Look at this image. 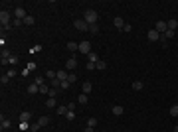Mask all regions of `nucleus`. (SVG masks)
<instances>
[{"mask_svg": "<svg viewBox=\"0 0 178 132\" xmlns=\"http://www.w3.org/2000/svg\"><path fill=\"white\" fill-rule=\"evenodd\" d=\"M83 20L91 26V24H97V20H99V14L93 10V8H89V10H85V16H83Z\"/></svg>", "mask_w": 178, "mask_h": 132, "instance_id": "1", "label": "nucleus"}, {"mask_svg": "<svg viewBox=\"0 0 178 132\" xmlns=\"http://www.w3.org/2000/svg\"><path fill=\"white\" fill-rule=\"evenodd\" d=\"M73 26L77 28L79 32H87L89 30V24L85 22V20H73Z\"/></svg>", "mask_w": 178, "mask_h": 132, "instance_id": "2", "label": "nucleus"}, {"mask_svg": "<svg viewBox=\"0 0 178 132\" xmlns=\"http://www.w3.org/2000/svg\"><path fill=\"white\" fill-rule=\"evenodd\" d=\"M14 16H16V20H22V22H24V18H26L28 14H26V10H24L22 6H18V8L14 10Z\"/></svg>", "mask_w": 178, "mask_h": 132, "instance_id": "3", "label": "nucleus"}, {"mask_svg": "<svg viewBox=\"0 0 178 132\" xmlns=\"http://www.w3.org/2000/svg\"><path fill=\"white\" fill-rule=\"evenodd\" d=\"M155 30L160 34V36H162V34L168 30V24H166V22H156V24H155Z\"/></svg>", "mask_w": 178, "mask_h": 132, "instance_id": "4", "label": "nucleus"}, {"mask_svg": "<svg viewBox=\"0 0 178 132\" xmlns=\"http://www.w3.org/2000/svg\"><path fill=\"white\" fill-rule=\"evenodd\" d=\"M79 51L85 53V55H89V53H91V44H89V42H81V44H79Z\"/></svg>", "mask_w": 178, "mask_h": 132, "instance_id": "5", "label": "nucleus"}, {"mask_svg": "<svg viewBox=\"0 0 178 132\" xmlns=\"http://www.w3.org/2000/svg\"><path fill=\"white\" fill-rule=\"evenodd\" d=\"M146 38H148V42H158V40H160V34H158L155 28H152L150 32L146 34Z\"/></svg>", "mask_w": 178, "mask_h": 132, "instance_id": "6", "label": "nucleus"}, {"mask_svg": "<svg viewBox=\"0 0 178 132\" xmlns=\"http://www.w3.org/2000/svg\"><path fill=\"white\" fill-rule=\"evenodd\" d=\"M32 112H30V110H22V112H20V122H30L32 120Z\"/></svg>", "mask_w": 178, "mask_h": 132, "instance_id": "7", "label": "nucleus"}, {"mask_svg": "<svg viewBox=\"0 0 178 132\" xmlns=\"http://www.w3.org/2000/svg\"><path fill=\"white\" fill-rule=\"evenodd\" d=\"M75 67H77V59H75V57H69V59L66 61V69L71 71V69H75Z\"/></svg>", "mask_w": 178, "mask_h": 132, "instance_id": "8", "label": "nucleus"}, {"mask_svg": "<svg viewBox=\"0 0 178 132\" xmlns=\"http://www.w3.org/2000/svg\"><path fill=\"white\" fill-rule=\"evenodd\" d=\"M113 24H115V28H119V30H123V26H125V20H123L121 16H115V20H113Z\"/></svg>", "mask_w": 178, "mask_h": 132, "instance_id": "9", "label": "nucleus"}, {"mask_svg": "<svg viewBox=\"0 0 178 132\" xmlns=\"http://www.w3.org/2000/svg\"><path fill=\"white\" fill-rule=\"evenodd\" d=\"M10 126H12V122L8 120V118H4V116H2V120H0V128H2V130H8Z\"/></svg>", "mask_w": 178, "mask_h": 132, "instance_id": "10", "label": "nucleus"}, {"mask_svg": "<svg viewBox=\"0 0 178 132\" xmlns=\"http://www.w3.org/2000/svg\"><path fill=\"white\" fill-rule=\"evenodd\" d=\"M123 112H125V109H123L121 105H115V107H113V114H115V116H123Z\"/></svg>", "mask_w": 178, "mask_h": 132, "instance_id": "11", "label": "nucleus"}, {"mask_svg": "<svg viewBox=\"0 0 178 132\" xmlns=\"http://www.w3.org/2000/svg\"><path fill=\"white\" fill-rule=\"evenodd\" d=\"M28 93H30V95H34V93H40V85L30 83V85H28Z\"/></svg>", "mask_w": 178, "mask_h": 132, "instance_id": "12", "label": "nucleus"}, {"mask_svg": "<svg viewBox=\"0 0 178 132\" xmlns=\"http://www.w3.org/2000/svg\"><path fill=\"white\" fill-rule=\"evenodd\" d=\"M77 103H79V105H87V103H89V97L85 95V93H81V95L77 97Z\"/></svg>", "mask_w": 178, "mask_h": 132, "instance_id": "13", "label": "nucleus"}, {"mask_svg": "<svg viewBox=\"0 0 178 132\" xmlns=\"http://www.w3.org/2000/svg\"><path fill=\"white\" fill-rule=\"evenodd\" d=\"M67 49H69V51H79V44H75V42H67Z\"/></svg>", "mask_w": 178, "mask_h": 132, "instance_id": "14", "label": "nucleus"}, {"mask_svg": "<svg viewBox=\"0 0 178 132\" xmlns=\"http://www.w3.org/2000/svg\"><path fill=\"white\" fill-rule=\"evenodd\" d=\"M174 34H176L174 30H166V32L162 34V40H172V38H174Z\"/></svg>", "mask_w": 178, "mask_h": 132, "instance_id": "15", "label": "nucleus"}, {"mask_svg": "<svg viewBox=\"0 0 178 132\" xmlns=\"http://www.w3.org/2000/svg\"><path fill=\"white\" fill-rule=\"evenodd\" d=\"M38 124H40V126H48V124H50V116H40V118H38Z\"/></svg>", "mask_w": 178, "mask_h": 132, "instance_id": "16", "label": "nucleus"}, {"mask_svg": "<svg viewBox=\"0 0 178 132\" xmlns=\"http://www.w3.org/2000/svg\"><path fill=\"white\" fill-rule=\"evenodd\" d=\"M95 69H99V71H105V69H107V61L99 59V61H97V65H95Z\"/></svg>", "mask_w": 178, "mask_h": 132, "instance_id": "17", "label": "nucleus"}, {"mask_svg": "<svg viewBox=\"0 0 178 132\" xmlns=\"http://www.w3.org/2000/svg\"><path fill=\"white\" fill-rule=\"evenodd\" d=\"M46 107H48V109H57L56 99H48V101H46Z\"/></svg>", "mask_w": 178, "mask_h": 132, "instance_id": "18", "label": "nucleus"}, {"mask_svg": "<svg viewBox=\"0 0 178 132\" xmlns=\"http://www.w3.org/2000/svg\"><path fill=\"white\" fill-rule=\"evenodd\" d=\"M46 77H48V79H56V77H57V71H54V69H48V71H46Z\"/></svg>", "mask_w": 178, "mask_h": 132, "instance_id": "19", "label": "nucleus"}, {"mask_svg": "<svg viewBox=\"0 0 178 132\" xmlns=\"http://www.w3.org/2000/svg\"><path fill=\"white\" fill-rule=\"evenodd\" d=\"M168 30H174V32H176V28H178V22L176 20H168Z\"/></svg>", "mask_w": 178, "mask_h": 132, "instance_id": "20", "label": "nucleus"}, {"mask_svg": "<svg viewBox=\"0 0 178 132\" xmlns=\"http://www.w3.org/2000/svg\"><path fill=\"white\" fill-rule=\"evenodd\" d=\"M67 75H69L67 71H57V79L59 81H67Z\"/></svg>", "mask_w": 178, "mask_h": 132, "instance_id": "21", "label": "nucleus"}, {"mask_svg": "<svg viewBox=\"0 0 178 132\" xmlns=\"http://www.w3.org/2000/svg\"><path fill=\"white\" fill-rule=\"evenodd\" d=\"M91 89H93V85H91V83H83V91H81V93L89 95V93H91Z\"/></svg>", "mask_w": 178, "mask_h": 132, "instance_id": "22", "label": "nucleus"}, {"mask_svg": "<svg viewBox=\"0 0 178 132\" xmlns=\"http://www.w3.org/2000/svg\"><path fill=\"white\" fill-rule=\"evenodd\" d=\"M24 24H26V26H32V24H34V16H30V14H28V16L24 18Z\"/></svg>", "mask_w": 178, "mask_h": 132, "instance_id": "23", "label": "nucleus"}, {"mask_svg": "<svg viewBox=\"0 0 178 132\" xmlns=\"http://www.w3.org/2000/svg\"><path fill=\"white\" fill-rule=\"evenodd\" d=\"M170 116H178V105H172V107H170Z\"/></svg>", "mask_w": 178, "mask_h": 132, "instance_id": "24", "label": "nucleus"}, {"mask_svg": "<svg viewBox=\"0 0 178 132\" xmlns=\"http://www.w3.org/2000/svg\"><path fill=\"white\" fill-rule=\"evenodd\" d=\"M87 57H89V61H91V63H97V61H99V57H97V53H89Z\"/></svg>", "mask_w": 178, "mask_h": 132, "instance_id": "25", "label": "nucleus"}, {"mask_svg": "<svg viewBox=\"0 0 178 132\" xmlns=\"http://www.w3.org/2000/svg\"><path fill=\"white\" fill-rule=\"evenodd\" d=\"M56 95H57V89L50 87V93H48V97H50V99H56Z\"/></svg>", "mask_w": 178, "mask_h": 132, "instance_id": "26", "label": "nucleus"}, {"mask_svg": "<svg viewBox=\"0 0 178 132\" xmlns=\"http://www.w3.org/2000/svg\"><path fill=\"white\" fill-rule=\"evenodd\" d=\"M133 89H135V91H141V89H143V81H135Z\"/></svg>", "mask_w": 178, "mask_h": 132, "instance_id": "27", "label": "nucleus"}, {"mask_svg": "<svg viewBox=\"0 0 178 132\" xmlns=\"http://www.w3.org/2000/svg\"><path fill=\"white\" fill-rule=\"evenodd\" d=\"M89 32H91V34H97V32H99V26H97V24H91V26H89Z\"/></svg>", "mask_w": 178, "mask_h": 132, "instance_id": "28", "label": "nucleus"}, {"mask_svg": "<svg viewBox=\"0 0 178 132\" xmlns=\"http://www.w3.org/2000/svg\"><path fill=\"white\" fill-rule=\"evenodd\" d=\"M67 81H69V83H75V81H77V75H75V73H69V75H67Z\"/></svg>", "mask_w": 178, "mask_h": 132, "instance_id": "29", "label": "nucleus"}, {"mask_svg": "<svg viewBox=\"0 0 178 132\" xmlns=\"http://www.w3.org/2000/svg\"><path fill=\"white\" fill-rule=\"evenodd\" d=\"M67 120H75V110H67Z\"/></svg>", "mask_w": 178, "mask_h": 132, "instance_id": "30", "label": "nucleus"}, {"mask_svg": "<svg viewBox=\"0 0 178 132\" xmlns=\"http://www.w3.org/2000/svg\"><path fill=\"white\" fill-rule=\"evenodd\" d=\"M40 93L48 95V93H50V87H48V85H40Z\"/></svg>", "mask_w": 178, "mask_h": 132, "instance_id": "31", "label": "nucleus"}, {"mask_svg": "<svg viewBox=\"0 0 178 132\" xmlns=\"http://www.w3.org/2000/svg\"><path fill=\"white\" fill-rule=\"evenodd\" d=\"M57 114H67V107H57Z\"/></svg>", "mask_w": 178, "mask_h": 132, "instance_id": "32", "label": "nucleus"}, {"mask_svg": "<svg viewBox=\"0 0 178 132\" xmlns=\"http://www.w3.org/2000/svg\"><path fill=\"white\" fill-rule=\"evenodd\" d=\"M87 126H93V128H95V126H97V118H89V120H87Z\"/></svg>", "mask_w": 178, "mask_h": 132, "instance_id": "33", "label": "nucleus"}, {"mask_svg": "<svg viewBox=\"0 0 178 132\" xmlns=\"http://www.w3.org/2000/svg\"><path fill=\"white\" fill-rule=\"evenodd\" d=\"M8 81H10V77H8V75H2V77H0V83H2V85H6Z\"/></svg>", "mask_w": 178, "mask_h": 132, "instance_id": "34", "label": "nucleus"}, {"mask_svg": "<svg viewBox=\"0 0 178 132\" xmlns=\"http://www.w3.org/2000/svg\"><path fill=\"white\" fill-rule=\"evenodd\" d=\"M6 75H8V77H16V69H8V73H6Z\"/></svg>", "mask_w": 178, "mask_h": 132, "instance_id": "35", "label": "nucleus"}, {"mask_svg": "<svg viewBox=\"0 0 178 132\" xmlns=\"http://www.w3.org/2000/svg\"><path fill=\"white\" fill-rule=\"evenodd\" d=\"M22 20H12V26H14V28H18V26H22Z\"/></svg>", "mask_w": 178, "mask_h": 132, "instance_id": "36", "label": "nucleus"}, {"mask_svg": "<svg viewBox=\"0 0 178 132\" xmlns=\"http://www.w3.org/2000/svg\"><path fill=\"white\" fill-rule=\"evenodd\" d=\"M131 30H133V28H131V24H125V26H123V30H121V32H131Z\"/></svg>", "mask_w": 178, "mask_h": 132, "instance_id": "37", "label": "nucleus"}, {"mask_svg": "<svg viewBox=\"0 0 178 132\" xmlns=\"http://www.w3.org/2000/svg\"><path fill=\"white\" fill-rule=\"evenodd\" d=\"M34 83H36V85H44V77H36Z\"/></svg>", "mask_w": 178, "mask_h": 132, "instance_id": "38", "label": "nucleus"}, {"mask_svg": "<svg viewBox=\"0 0 178 132\" xmlns=\"http://www.w3.org/2000/svg\"><path fill=\"white\" fill-rule=\"evenodd\" d=\"M95 65H97V63H91V61H89V63H87V65H85V67H87L89 71H93V69H95Z\"/></svg>", "mask_w": 178, "mask_h": 132, "instance_id": "39", "label": "nucleus"}, {"mask_svg": "<svg viewBox=\"0 0 178 132\" xmlns=\"http://www.w3.org/2000/svg\"><path fill=\"white\" fill-rule=\"evenodd\" d=\"M69 85H71L69 81H61V87H59V89H67V87H69Z\"/></svg>", "mask_w": 178, "mask_h": 132, "instance_id": "40", "label": "nucleus"}, {"mask_svg": "<svg viewBox=\"0 0 178 132\" xmlns=\"http://www.w3.org/2000/svg\"><path fill=\"white\" fill-rule=\"evenodd\" d=\"M16 61H18V57H16V55H12V57H10V65H16Z\"/></svg>", "mask_w": 178, "mask_h": 132, "instance_id": "41", "label": "nucleus"}, {"mask_svg": "<svg viewBox=\"0 0 178 132\" xmlns=\"http://www.w3.org/2000/svg\"><path fill=\"white\" fill-rule=\"evenodd\" d=\"M67 110H75V103H67Z\"/></svg>", "mask_w": 178, "mask_h": 132, "instance_id": "42", "label": "nucleus"}, {"mask_svg": "<svg viewBox=\"0 0 178 132\" xmlns=\"http://www.w3.org/2000/svg\"><path fill=\"white\" fill-rule=\"evenodd\" d=\"M83 132H95V128H93V126H87V128H85Z\"/></svg>", "mask_w": 178, "mask_h": 132, "instance_id": "43", "label": "nucleus"}, {"mask_svg": "<svg viewBox=\"0 0 178 132\" xmlns=\"http://www.w3.org/2000/svg\"><path fill=\"white\" fill-rule=\"evenodd\" d=\"M174 132H178V126H176V128H174Z\"/></svg>", "mask_w": 178, "mask_h": 132, "instance_id": "44", "label": "nucleus"}]
</instances>
